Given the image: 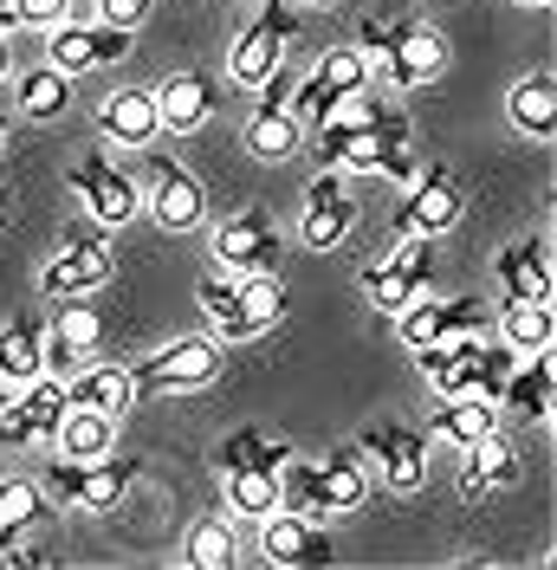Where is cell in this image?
Masks as SVG:
<instances>
[{
    "label": "cell",
    "mask_w": 557,
    "mask_h": 570,
    "mask_svg": "<svg viewBox=\"0 0 557 570\" xmlns=\"http://www.w3.org/2000/svg\"><path fill=\"white\" fill-rule=\"evenodd\" d=\"M402 142H409V117L363 105V91L317 124V156L331 169H377L389 149H402Z\"/></svg>",
    "instance_id": "cell-1"
},
{
    "label": "cell",
    "mask_w": 557,
    "mask_h": 570,
    "mask_svg": "<svg viewBox=\"0 0 557 570\" xmlns=\"http://www.w3.org/2000/svg\"><path fill=\"white\" fill-rule=\"evenodd\" d=\"M292 39H299V0H266L260 20L227 46V78H234V85H266V78L285 66Z\"/></svg>",
    "instance_id": "cell-2"
},
{
    "label": "cell",
    "mask_w": 557,
    "mask_h": 570,
    "mask_svg": "<svg viewBox=\"0 0 557 570\" xmlns=\"http://www.w3.org/2000/svg\"><path fill=\"white\" fill-rule=\"evenodd\" d=\"M214 376H221V351L208 337H175V344H163L156 356H143L130 370V383L143 395H188V390H208Z\"/></svg>",
    "instance_id": "cell-3"
},
{
    "label": "cell",
    "mask_w": 557,
    "mask_h": 570,
    "mask_svg": "<svg viewBox=\"0 0 557 570\" xmlns=\"http://www.w3.org/2000/svg\"><path fill=\"white\" fill-rule=\"evenodd\" d=\"M363 71H370V59H363L356 46H331V52L312 66V78L285 98V110H292L299 124H324L338 105H350V98L363 91Z\"/></svg>",
    "instance_id": "cell-4"
},
{
    "label": "cell",
    "mask_w": 557,
    "mask_h": 570,
    "mask_svg": "<svg viewBox=\"0 0 557 570\" xmlns=\"http://www.w3.org/2000/svg\"><path fill=\"white\" fill-rule=\"evenodd\" d=\"M467 208V188L453 169H416V181H402V214H395V227L402 234H416V240H434V234H453V220Z\"/></svg>",
    "instance_id": "cell-5"
},
{
    "label": "cell",
    "mask_w": 557,
    "mask_h": 570,
    "mask_svg": "<svg viewBox=\"0 0 557 570\" xmlns=\"http://www.w3.org/2000/svg\"><path fill=\"white\" fill-rule=\"evenodd\" d=\"M71 195L85 202V214H91L105 234L124 227V220H137V208H143L137 181L124 176L117 163H105V156H78V163H71Z\"/></svg>",
    "instance_id": "cell-6"
},
{
    "label": "cell",
    "mask_w": 557,
    "mask_h": 570,
    "mask_svg": "<svg viewBox=\"0 0 557 570\" xmlns=\"http://www.w3.org/2000/svg\"><path fill=\"white\" fill-rule=\"evenodd\" d=\"M356 454H363V466H370L383 487H395V493H416L421 480H428V441H421L416 428L377 422L356 441Z\"/></svg>",
    "instance_id": "cell-7"
},
{
    "label": "cell",
    "mask_w": 557,
    "mask_h": 570,
    "mask_svg": "<svg viewBox=\"0 0 557 570\" xmlns=\"http://www.w3.org/2000/svg\"><path fill=\"white\" fill-rule=\"evenodd\" d=\"M110 279V247H105V227L91 220V227H71V240L59 247V259L46 266V292L52 298H85V292H98Z\"/></svg>",
    "instance_id": "cell-8"
},
{
    "label": "cell",
    "mask_w": 557,
    "mask_h": 570,
    "mask_svg": "<svg viewBox=\"0 0 557 570\" xmlns=\"http://www.w3.org/2000/svg\"><path fill=\"white\" fill-rule=\"evenodd\" d=\"M143 181H149V214H156L169 234H195V227H202L208 195H202V181L188 176L182 163H169V156H149Z\"/></svg>",
    "instance_id": "cell-9"
},
{
    "label": "cell",
    "mask_w": 557,
    "mask_h": 570,
    "mask_svg": "<svg viewBox=\"0 0 557 570\" xmlns=\"http://www.w3.org/2000/svg\"><path fill=\"white\" fill-rule=\"evenodd\" d=\"M214 266H227V273H273V266H278L273 220H266L260 208L221 220V227H214Z\"/></svg>",
    "instance_id": "cell-10"
},
{
    "label": "cell",
    "mask_w": 557,
    "mask_h": 570,
    "mask_svg": "<svg viewBox=\"0 0 557 570\" xmlns=\"http://www.w3.org/2000/svg\"><path fill=\"white\" fill-rule=\"evenodd\" d=\"M363 292H370V305H383L389 318H395L402 305H416L421 292H428V247H421L416 234H409L402 247L383 253V259L363 273Z\"/></svg>",
    "instance_id": "cell-11"
},
{
    "label": "cell",
    "mask_w": 557,
    "mask_h": 570,
    "mask_svg": "<svg viewBox=\"0 0 557 570\" xmlns=\"http://www.w3.org/2000/svg\"><path fill=\"white\" fill-rule=\"evenodd\" d=\"M98 351V312L91 305H66L59 318L46 324V344H39V376H78Z\"/></svg>",
    "instance_id": "cell-12"
},
{
    "label": "cell",
    "mask_w": 557,
    "mask_h": 570,
    "mask_svg": "<svg viewBox=\"0 0 557 570\" xmlns=\"http://www.w3.org/2000/svg\"><path fill=\"white\" fill-rule=\"evenodd\" d=\"M46 59L66 71V78H78V71H91V66H117L124 52H130V33L124 27H71V20H59V27H46Z\"/></svg>",
    "instance_id": "cell-13"
},
{
    "label": "cell",
    "mask_w": 557,
    "mask_h": 570,
    "mask_svg": "<svg viewBox=\"0 0 557 570\" xmlns=\"http://www.w3.org/2000/svg\"><path fill=\"white\" fill-rule=\"evenodd\" d=\"M350 220H356V208H350L344 169H324V176L305 188V247H312V253H331V247L350 234Z\"/></svg>",
    "instance_id": "cell-14"
},
{
    "label": "cell",
    "mask_w": 557,
    "mask_h": 570,
    "mask_svg": "<svg viewBox=\"0 0 557 570\" xmlns=\"http://www.w3.org/2000/svg\"><path fill=\"white\" fill-rule=\"evenodd\" d=\"M441 66H448V46H441L434 27H402L395 46H389V59H383L395 91H416V85H428V78H441Z\"/></svg>",
    "instance_id": "cell-15"
},
{
    "label": "cell",
    "mask_w": 557,
    "mask_h": 570,
    "mask_svg": "<svg viewBox=\"0 0 557 570\" xmlns=\"http://www.w3.org/2000/svg\"><path fill=\"white\" fill-rule=\"evenodd\" d=\"M551 402H557V370L545 363V351H531V363H512V376L499 390V409L512 422H551Z\"/></svg>",
    "instance_id": "cell-16"
},
{
    "label": "cell",
    "mask_w": 557,
    "mask_h": 570,
    "mask_svg": "<svg viewBox=\"0 0 557 570\" xmlns=\"http://www.w3.org/2000/svg\"><path fill=\"white\" fill-rule=\"evenodd\" d=\"M499 279H506V298H525V305H551V247L531 234V240H512L499 253Z\"/></svg>",
    "instance_id": "cell-17"
},
{
    "label": "cell",
    "mask_w": 557,
    "mask_h": 570,
    "mask_svg": "<svg viewBox=\"0 0 557 570\" xmlns=\"http://www.w3.org/2000/svg\"><path fill=\"white\" fill-rule=\"evenodd\" d=\"M260 551L273 558V564H331V544L312 532V519H299V512H266L260 519Z\"/></svg>",
    "instance_id": "cell-18"
},
{
    "label": "cell",
    "mask_w": 557,
    "mask_h": 570,
    "mask_svg": "<svg viewBox=\"0 0 557 570\" xmlns=\"http://www.w3.org/2000/svg\"><path fill=\"white\" fill-rule=\"evenodd\" d=\"M156 117H163V130H202L214 117V85L202 78V71H175V78H163L156 85Z\"/></svg>",
    "instance_id": "cell-19"
},
{
    "label": "cell",
    "mask_w": 557,
    "mask_h": 570,
    "mask_svg": "<svg viewBox=\"0 0 557 570\" xmlns=\"http://www.w3.org/2000/svg\"><path fill=\"white\" fill-rule=\"evenodd\" d=\"M98 130H105V142L143 149V142L163 130V117H156V91H110L105 105H98Z\"/></svg>",
    "instance_id": "cell-20"
},
{
    "label": "cell",
    "mask_w": 557,
    "mask_h": 570,
    "mask_svg": "<svg viewBox=\"0 0 557 570\" xmlns=\"http://www.w3.org/2000/svg\"><path fill=\"white\" fill-rule=\"evenodd\" d=\"M137 395L130 383V370H117V363H85L78 376H66V402L71 409H98V415H124V402Z\"/></svg>",
    "instance_id": "cell-21"
},
{
    "label": "cell",
    "mask_w": 557,
    "mask_h": 570,
    "mask_svg": "<svg viewBox=\"0 0 557 570\" xmlns=\"http://www.w3.org/2000/svg\"><path fill=\"white\" fill-rule=\"evenodd\" d=\"M434 434L453 441V448H473V441L499 434V402H487V395H441V409H434Z\"/></svg>",
    "instance_id": "cell-22"
},
{
    "label": "cell",
    "mask_w": 557,
    "mask_h": 570,
    "mask_svg": "<svg viewBox=\"0 0 557 570\" xmlns=\"http://www.w3.org/2000/svg\"><path fill=\"white\" fill-rule=\"evenodd\" d=\"M110 434H117V415H98V409H71L59 415V428H52V441H59V454L66 461H98V454H110Z\"/></svg>",
    "instance_id": "cell-23"
},
{
    "label": "cell",
    "mask_w": 557,
    "mask_h": 570,
    "mask_svg": "<svg viewBox=\"0 0 557 570\" xmlns=\"http://www.w3.org/2000/svg\"><path fill=\"white\" fill-rule=\"evenodd\" d=\"M13 98H20V110H27L33 124H52V117H66V105H71V78L46 59V66H27L13 78Z\"/></svg>",
    "instance_id": "cell-24"
},
{
    "label": "cell",
    "mask_w": 557,
    "mask_h": 570,
    "mask_svg": "<svg viewBox=\"0 0 557 570\" xmlns=\"http://www.w3.org/2000/svg\"><path fill=\"white\" fill-rule=\"evenodd\" d=\"M506 117L519 124L525 137H557V85L545 71H531L512 85V98H506Z\"/></svg>",
    "instance_id": "cell-25"
},
{
    "label": "cell",
    "mask_w": 557,
    "mask_h": 570,
    "mask_svg": "<svg viewBox=\"0 0 557 570\" xmlns=\"http://www.w3.org/2000/svg\"><path fill=\"white\" fill-rule=\"evenodd\" d=\"M234 305H241V344L273 331L278 312H285V292H278L273 273H234Z\"/></svg>",
    "instance_id": "cell-26"
},
{
    "label": "cell",
    "mask_w": 557,
    "mask_h": 570,
    "mask_svg": "<svg viewBox=\"0 0 557 570\" xmlns=\"http://www.w3.org/2000/svg\"><path fill=\"white\" fill-rule=\"evenodd\" d=\"M519 487V448H506V434H487L467 448V493H499Z\"/></svg>",
    "instance_id": "cell-27"
},
{
    "label": "cell",
    "mask_w": 557,
    "mask_h": 570,
    "mask_svg": "<svg viewBox=\"0 0 557 570\" xmlns=\"http://www.w3.org/2000/svg\"><path fill=\"white\" fill-rule=\"evenodd\" d=\"M39 344H46V324L39 318H7L0 324V383H33L39 376Z\"/></svg>",
    "instance_id": "cell-28"
},
{
    "label": "cell",
    "mask_w": 557,
    "mask_h": 570,
    "mask_svg": "<svg viewBox=\"0 0 557 570\" xmlns=\"http://www.w3.org/2000/svg\"><path fill=\"white\" fill-rule=\"evenodd\" d=\"M278 505L299 512V519H338L331 512V493H324V466H305V461H285L278 466Z\"/></svg>",
    "instance_id": "cell-29"
},
{
    "label": "cell",
    "mask_w": 557,
    "mask_h": 570,
    "mask_svg": "<svg viewBox=\"0 0 557 570\" xmlns=\"http://www.w3.org/2000/svg\"><path fill=\"white\" fill-rule=\"evenodd\" d=\"M214 461H221V473H234V466H260V473H278V466L292 461V448H285L278 434H260V428H234V434L214 448Z\"/></svg>",
    "instance_id": "cell-30"
},
{
    "label": "cell",
    "mask_w": 557,
    "mask_h": 570,
    "mask_svg": "<svg viewBox=\"0 0 557 570\" xmlns=\"http://www.w3.org/2000/svg\"><path fill=\"white\" fill-rule=\"evenodd\" d=\"M299 117L285 105H260V117L246 124V149L260 156V163H285V156H299Z\"/></svg>",
    "instance_id": "cell-31"
},
{
    "label": "cell",
    "mask_w": 557,
    "mask_h": 570,
    "mask_svg": "<svg viewBox=\"0 0 557 570\" xmlns=\"http://www.w3.org/2000/svg\"><path fill=\"white\" fill-rule=\"evenodd\" d=\"M182 564H195V570H234V564H241L234 525H221V519H195V525H188V538H182Z\"/></svg>",
    "instance_id": "cell-32"
},
{
    "label": "cell",
    "mask_w": 557,
    "mask_h": 570,
    "mask_svg": "<svg viewBox=\"0 0 557 570\" xmlns=\"http://www.w3.org/2000/svg\"><path fill=\"white\" fill-rule=\"evenodd\" d=\"M324 493H331V512H356L363 493H370V466L356 448H338L331 461H324Z\"/></svg>",
    "instance_id": "cell-33"
},
{
    "label": "cell",
    "mask_w": 557,
    "mask_h": 570,
    "mask_svg": "<svg viewBox=\"0 0 557 570\" xmlns=\"http://www.w3.org/2000/svg\"><path fill=\"white\" fill-rule=\"evenodd\" d=\"M221 480H227V505H234L241 519H266V512H278V473L234 466V473H221Z\"/></svg>",
    "instance_id": "cell-34"
},
{
    "label": "cell",
    "mask_w": 557,
    "mask_h": 570,
    "mask_svg": "<svg viewBox=\"0 0 557 570\" xmlns=\"http://www.w3.org/2000/svg\"><path fill=\"white\" fill-rule=\"evenodd\" d=\"M551 305H525V298H506V344L512 351H551Z\"/></svg>",
    "instance_id": "cell-35"
},
{
    "label": "cell",
    "mask_w": 557,
    "mask_h": 570,
    "mask_svg": "<svg viewBox=\"0 0 557 570\" xmlns=\"http://www.w3.org/2000/svg\"><path fill=\"white\" fill-rule=\"evenodd\" d=\"M130 473H137L130 461H110V454H98V461L85 466V487H78V505H91V512H105V505H117V499H124V487H130Z\"/></svg>",
    "instance_id": "cell-36"
},
{
    "label": "cell",
    "mask_w": 557,
    "mask_h": 570,
    "mask_svg": "<svg viewBox=\"0 0 557 570\" xmlns=\"http://www.w3.org/2000/svg\"><path fill=\"white\" fill-rule=\"evenodd\" d=\"M27 525H39V487L33 480H7L0 487V551L27 532Z\"/></svg>",
    "instance_id": "cell-37"
},
{
    "label": "cell",
    "mask_w": 557,
    "mask_h": 570,
    "mask_svg": "<svg viewBox=\"0 0 557 570\" xmlns=\"http://www.w3.org/2000/svg\"><path fill=\"white\" fill-rule=\"evenodd\" d=\"M202 312H208L214 337H234V344H241V305H234V273H214V279H202Z\"/></svg>",
    "instance_id": "cell-38"
},
{
    "label": "cell",
    "mask_w": 557,
    "mask_h": 570,
    "mask_svg": "<svg viewBox=\"0 0 557 570\" xmlns=\"http://www.w3.org/2000/svg\"><path fill=\"white\" fill-rule=\"evenodd\" d=\"M512 363H519V351H512V344H480V363H473V395L499 402L506 376H512Z\"/></svg>",
    "instance_id": "cell-39"
},
{
    "label": "cell",
    "mask_w": 557,
    "mask_h": 570,
    "mask_svg": "<svg viewBox=\"0 0 557 570\" xmlns=\"http://www.w3.org/2000/svg\"><path fill=\"white\" fill-rule=\"evenodd\" d=\"M20 402H27V415L39 422V434H52V428H59V415H66V383H59V376H33Z\"/></svg>",
    "instance_id": "cell-40"
},
{
    "label": "cell",
    "mask_w": 557,
    "mask_h": 570,
    "mask_svg": "<svg viewBox=\"0 0 557 570\" xmlns=\"http://www.w3.org/2000/svg\"><path fill=\"white\" fill-rule=\"evenodd\" d=\"M33 441H39V422L27 415L20 395H7V409H0V448H33Z\"/></svg>",
    "instance_id": "cell-41"
},
{
    "label": "cell",
    "mask_w": 557,
    "mask_h": 570,
    "mask_svg": "<svg viewBox=\"0 0 557 570\" xmlns=\"http://www.w3.org/2000/svg\"><path fill=\"white\" fill-rule=\"evenodd\" d=\"M98 13H105V27H124V33H137L143 20H149V0H98Z\"/></svg>",
    "instance_id": "cell-42"
},
{
    "label": "cell",
    "mask_w": 557,
    "mask_h": 570,
    "mask_svg": "<svg viewBox=\"0 0 557 570\" xmlns=\"http://www.w3.org/2000/svg\"><path fill=\"white\" fill-rule=\"evenodd\" d=\"M78 487H85V461H66V454H59L52 480H46V493H52V499H71V505H78Z\"/></svg>",
    "instance_id": "cell-43"
},
{
    "label": "cell",
    "mask_w": 557,
    "mask_h": 570,
    "mask_svg": "<svg viewBox=\"0 0 557 570\" xmlns=\"http://www.w3.org/2000/svg\"><path fill=\"white\" fill-rule=\"evenodd\" d=\"M20 7V27H59L71 0H13Z\"/></svg>",
    "instance_id": "cell-44"
},
{
    "label": "cell",
    "mask_w": 557,
    "mask_h": 570,
    "mask_svg": "<svg viewBox=\"0 0 557 570\" xmlns=\"http://www.w3.org/2000/svg\"><path fill=\"white\" fill-rule=\"evenodd\" d=\"M377 176H389V181H416V156H409V142H402V149H389L383 163H377Z\"/></svg>",
    "instance_id": "cell-45"
},
{
    "label": "cell",
    "mask_w": 557,
    "mask_h": 570,
    "mask_svg": "<svg viewBox=\"0 0 557 570\" xmlns=\"http://www.w3.org/2000/svg\"><path fill=\"white\" fill-rule=\"evenodd\" d=\"M13 27H20V7H13V0H0V33H13Z\"/></svg>",
    "instance_id": "cell-46"
},
{
    "label": "cell",
    "mask_w": 557,
    "mask_h": 570,
    "mask_svg": "<svg viewBox=\"0 0 557 570\" xmlns=\"http://www.w3.org/2000/svg\"><path fill=\"white\" fill-rule=\"evenodd\" d=\"M7 220H13V195H7V188H0V227H7Z\"/></svg>",
    "instance_id": "cell-47"
},
{
    "label": "cell",
    "mask_w": 557,
    "mask_h": 570,
    "mask_svg": "<svg viewBox=\"0 0 557 570\" xmlns=\"http://www.w3.org/2000/svg\"><path fill=\"white\" fill-rule=\"evenodd\" d=\"M7 71H13V59H7V33H0V78H7Z\"/></svg>",
    "instance_id": "cell-48"
},
{
    "label": "cell",
    "mask_w": 557,
    "mask_h": 570,
    "mask_svg": "<svg viewBox=\"0 0 557 570\" xmlns=\"http://www.w3.org/2000/svg\"><path fill=\"white\" fill-rule=\"evenodd\" d=\"M299 7H331V0H299Z\"/></svg>",
    "instance_id": "cell-49"
},
{
    "label": "cell",
    "mask_w": 557,
    "mask_h": 570,
    "mask_svg": "<svg viewBox=\"0 0 557 570\" xmlns=\"http://www.w3.org/2000/svg\"><path fill=\"white\" fill-rule=\"evenodd\" d=\"M519 7H545V0H519Z\"/></svg>",
    "instance_id": "cell-50"
},
{
    "label": "cell",
    "mask_w": 557,
    "mask_h": 570,
    "mask_svg": "<svg viewBox=\"0 0 557 570\" xmlns=\"http://www.w3.org/2000/svg\"><path fill=\"white\" fill-rule=\"evenodd\" d=\"M0 409H7V390H0Z\"/></svg>",
    "instance_id": "cell-51"
},
{
    "label": "cell",
    "mask_w": 557,
    "mask_h": 570,
    "mask_svg": "<svg viewBox=\"0 0 557 570\" xmlns=\"http://www.w3.org/2000/svg\"><path fill=\"white\" fill-rule=\"evenodd\" d=\"M0 149H7V130H0Z\"/></svg>",
    "instance_id": "cell-52"
}]
</instances>
